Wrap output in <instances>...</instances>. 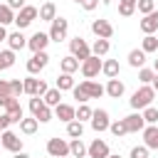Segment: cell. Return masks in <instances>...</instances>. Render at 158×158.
Returning a JSON list of instances; mask_svg holds the SVG:
<instances>
[{
	"mask_svg": "<svg viewBox=\"0 0 158 158\" xmlns=\"http://www.w3.org/2000/svg\"><path fill=\"white\" fill-rule=\"evenodd\" d=\"M109 49H111V44H109V40H104V37H96L94 44H91V54H96V57H106Z\"/></svg>",
	"mask_w": 158,
	"mask_h": 158,
	"instance_id": "d4e9b609",
	"label": "cell"
},
{
	"mask_svg": "<svg viewBox=\"0 0 158 158\" xmlns=\"http://www.w3.org/2000/svg\"><path fill=\"white\" fill-rule=\"evenodd\" d=\"M10 91H12V96H20V94H25V84H22L20 79H12V81H10Z\"/></svg>",
	"mask_w": 158,
	"mask_h": 158,
	"instance_id": "ee69618b",
	"label": "cell"
},
{
	"mask_svg": "<svg viewBox=\"0 0 158 158\" xmlns=\"http://www.w3.org/2000/svg\"><path fill=\"white\" fill-rule=\"evenodd\" d=\"M10 22H15V10L5 2L0 5V25H10Z\"/></svg>",
	"mask_w": 158,
	"mask_h": 158,
	"instance_id": "836d02e7",
	"label": "cell"
},
{
	"mask_svg": "<svg viewBox=\"0 0 158 158\" xmlns=\"http://www.w3.org/2000/svg\"><path fill=\"white\" fill-rule=\"evenodd\" d=\"M79 67H81V62H79L74 54H67V57H62V59H59V69H62V72H67V74H74Z\"/></svg>",
	"mask_w": 158,
	"mask_h": 158,
	"instance_id": "44dd1931",
	"label": "cell"
},
{
	"mask_svg": "<svg viewBox=\"0 0 158 158\" xmlns=\"http://www.w3.org/2000/svg\"><path fill=\"white\" fill-rule=\"evenodd\" d=\"M153 99H156V89L151 86V84H143L141 89H136L133 94H131V106L136 109V111H143L146 106H151L153 104Z\"/></svg>",
	"mask_w": 158,
	"mask_h": 158,
	"instance_id": "6da1fadb",
	"label": "cell"
},
{
	"mask_svg": "<svg viewBox=\"0 0 158 158\" xmlns=\"http://www.w3.org/2000/svg\"><path fill=\"white\" fill-rule=\"evenodd\" d=\"M123 89H126V86H123V81H121V79H116V77H114V79H109V84H106V94H109L111 99H121V96H123Z\"/></svg>",
	"mask_w": 158,
	"mask_h": 158,
	"instance_id": "603a6c76",
	"label": "cell"
},
{
	"mask_svg": "<svg viewBox=\"0 0 158 158\" xmlns=\"http://www.w3.org/2000/svg\"><path fill=\"white\" fill-rule=\"evenodd\" d=\"M131 158H148V146H133Z\"/></svg>",
	"mask_w": 158,
	"mask_h": 158,
	"instance_id": "f6af8a7d",
	"label": "cell"
},
{
	"mask_svg": "<svg viewBox=\"0 0 158 158\" xmlns=\"http://www.w3.org/2000/svg\"><path fill=\"white\" fill-rule=\"evenodd\" d=\"M91 32H94L96 37L111 40V35H114V27H111V22H109V20H94V22H91Z\"/></svg>",
	"mask_w": 158,
	"mask_h": 158,
	"instance_id": "e0dca14e",
	"label": "cell"
},
{
	"mask_svg": "<svg viewBox=\"0 0 158 158\" xmlns=\"http://www.w3.org/2000/svg\"><path fill=\"white\" fill-rule=\"evenodd\" d=\"M136 10H138L141 15H148V12L156 10V0H138V2H136Z\"/></svg>",
	"mask_w": 158,
	"mask_h": 158,
	"instance_id": "8d00e7d4",
	"label": "cell"
},
{
	"mask_svg": "<svg viewBox=\"0 0 158 158\" xmlns=\"http://www.w3.org/2000/svg\"><path fill=\"white\" fill-rule=\"evenodd\" d=\"M7 35H10V32L5 30V25H0V44H2V42H7Z\"/></svg>",
	"mask_w": 158,
	"mask_h": 158,
	"instance_id": "f907efd6",
	"label": "cell"
},
{
	"mask_svg": "<svg viewBox=\"0 0 158 158\" xmlns=\"http://www.w3.org/2000/svg\"><path fill=\"white\" fill-rule=\"evenodd\" d=\"M0 143H2V148H5V151H10V153H20V151H22V138H20L17 133H12L10 128H5V131H2Z\"/></svg>",
	"mask_w": 158,
	"mask_h": 158,
	"instance_id": "8992f818",
	"label": "cell"
},
{
	"mask_svg": "<svg viewBox=\"0 0 158 158\" xmlns=\"http://www.w3.org/2000/svg\"><path fill=\"white\" fill-rule=\"evenodd\" d=\"M54 17H57V5H54V2H49V0H47V2H42V5H40V20L52 22Z\"/></svg>",
	"mask_w": 158,
	"mask_h": 158,
	"instance_id": "cb8c5ba5",
	"label": "cell"
},
{
	"mask_svg": "<svg viewBox=\"0 0 158 158\" xmlns=\"http://www.w3.org/2000/svg\"><path fill=\"white\" fill-rule=\"evenodd\" d=\"M22 84H25V94H30V96H44L47 94V84L42 79H35V74L22 79Z\"/></svg>",
	"mask_w": 158,
	"mask_h": 158,
	"instance_id": "52a82bcc",
	"label": "cell"
},
{
	"mask_svg": "<svg viewBox=\"0 0 158 158\" xmlns=\"http://www.w3.org/2000/svg\"><path fill=\"white\" fill-rule=\"evenodd\" d=\"M57 89H59V91H72V89H74V77L67 74V72H62V74L57 77Z\"/></svg>",
	"mask_w": 158,
	"mask_h": 158,
	"instance_id": "83f0119b",
	"label": "cell"
},
{
	"mask_svg": "<svg viewBox=\"0 0 158 158\" xmlns=\"http://www.w3.org/2000/svg\"><path fill=\"white\" fill-rule=\"evenodd\" d=\"M109 131H111L116 138H121V136H126V133H128V126H126V121L121 118V121H114V123L109 126Z\"/></svg>",
	"mask_w": 158,
	"mask_h": 158,
	"instance_id": "e575fe53",
	"label": "cell"
},
{
	"mask_svg": "<svg viewBox=\"0 0 158 158\" xmlns=\"http://www.w3.org/2000/svg\"><path fill=\"white\" fill-rule=\"evenodd\" d=\"M67 136H69V138H81V136H84V121H79V118L69 121V123H67Z\"/></svg>",
	"mask_w": 158,
	"mask_h": 158,
	"instance_id": "4316f807",
	"label": "cell"
},
{
	"mask_svg": "<svg viewBox=\"0 0 158 158\" xmlns=\"http://www.w3.org/2000/svg\"><path fill=\"white\" fill-rule=\"evenodd\" d=\"M109 158H121V156H111V153H109Z\"/></svg>",
	"mask_w": 158,
	"mask_h": 158,
	"instance_id": "9f6ffc18",
	"label": "cell"
},
{
	"mask_svg": "<svg viewBox=\"0 0 158 158\" xmlns=\"http://www.w3.org/2000/svg\"><path fill=\"white\" fill-rule=\"evenodd\" d=\"M7 47L10 49H22V47H27V37L22 35V30H15V32H10L7 35Z\"/></svg>",
	"mask_w": 158,
	"mask_h": 158,
	"instance_id": "ffe728a7",
	"label": "cell"
},
{
	"mask_svg": "<svg viewBox=\"0 0 158 158\" xmlns=\"http://www.w3.org/2000/svg\"><path fill=\"white\" fill-rule=\"evenodd\" d=\"M118 2H133V5H136V2H138V0H118Z\"/></svg>",
	"mask_w": 158,
	"mask_h": 158,
	"instance_id": "db71d44e",
	"label": "cell"
},
{
	"mask_svg": "<svg viewBox=\"0 0 158 158\" xmlns=\"http://www.w3.org/2000/svg\"><path fill=\"white\" fill-rule=\"evenodd\" d=\"M37 126H40V121H37L35 116H32V118H22V121H20V131H22L25 136H32V133L37 131Z\"/></svg>",
	"mask_w": 158,
	"mask_h": 158,
	"instance_id": "4dcf8cb0",
	"label": "cell"
},
{
	"mask_svg": "<svg viewBox=\"0 0 158 158\" xmlns=\"http://www.w3.org/2000/svg\"><path fill=\"white\" fill-rule=\"evenodd\" d=\"M69 52H72L79 62H84L86 57H91V47H89V44H86V40H84V37H79V35H77L74 40H69Z\"/></svg>",
	"mask_w": 158,
	"mask_h": 158,
	"instance_id": "5b68a950",
	"label": "cell"
},
{
	"mask_svg": "<svg viewBox=\"0 0 158 158\" xmlns=\"http://www.w3.org/2000/svg\"><path fill=\"white\" fill-rule=\"evenodd\" d=\"M74 2H77V5H81V0H74Z\"/></svg>",
	"mask_w": 158,
	"mask_h": 158,
	"instance_id": "6f0895ef",
	"label": "cell"
},
{
	"mask_svg": "<svg viewBox=\"0 0 158 158\" xmlns=\"http://www.w3.org/2000/svg\"><path fill=\"white\" fill-rule=\"evenodd\" d=\"M96 5H99V0H81V7H84L86 12H91V10H96Z\"/></svg>",
	"mask_w": 158,
	"mask_h": 158,
	"instance_id": "c3c4849f",
	"label": "cell"
},
{
	"mask_svg": "<svg viewBox=\"0 0 158 158\" xmlns=\"http://www.w3.org/2000/svg\"><path fill=\"white\" fill-rule=\"evenodd\" d=\"M141 114H143L146 123H158V109H156V106H146Z\"/></svg>",
	"mask_w": 158,
	"mask_h": 158,
	"instance_id": "f35d334b",
	"label": "cell"
},
{
	"mask_svg": "<svg viewBox=\"0 0 158 158\" xmlns=\"http://www.w3.org/2000/svg\"><path fill=\"white\" fill-rule=\"evenodd\" d=\"M153 77H156V69H146V67L138 69V79H141V84H151Z\"/></svg>",
	"mask_w": 158,
	"mask_h": 158,
	"instance_id": "ab89813d",
	"label": "cell"
},
{
	"mask_svg": "<svg viewBox=\"0 0 158 158\" xmlns=\"http://www.w3.org/2000/svg\"><path fill=\"white\" fill-rule=\"evenodd\" d=\"M109 143L106 141H101V138H94L91 143H89V158H109Z\"/></svg>",
	"mask_w": 158,
	"mask_h": 158,
	"instance_id": "5bb4252c",
	"label": "cell"
},
{
	"mask_svg": "<svg viewBox=\"0 0 158 158\" xmlns=\"http://www.w3.org/2000/svg\"><path fill=\"white\" fill-rule=\"evenodd\" d=\"M12 64H15V49L7 47V49L0 52V72H2V69H10Z\"/></svg>",
	"mask_w": 158,
	"mask_h": 158,
	"instance_id": "f1b7e54d",
	"label": "cell"
},
{
	"mask_svg": "<svg viewBox=\"0 0 158 158\" xmlns=\"http://www.w3.org/2000/svg\"><path fill=\"white\" fill-rule=\"evenodd\" d=\"M47 153L52 158H67L69 156V143L64 138H49L47 141Z\"/></svg>",
	"mask_w": 158,
	"mask_h": 158,
	"instance_id": "ba28073f",
	"label": "cell"
},
{
	"mask_svg": "<svg viewBox=\"0 0 158 158\" xmlns=\"http://www.w3.org/2000/svg\"><path fill=\"white\" fill-rule=\"evenodd\" d=\"M153 69H156V72H158V59H156V62H153Z\"/></svg>",
	"mask_w": 158,
	"mask_h": 158,
	"instance_id": "11a10c76",
	"label": "cell"
},
{
	"mask_svg": "<svg viewBox=\"0 0 158 158\" xmlns=\"http://www.w3.org/2000/svg\"><path fill=\"white\" fill-rule=\"evenodd\" d=\"M47 62H49V54H47V52H35V54L27 59V72H30V74H40V72L47 67Z\"/></svg>",
	"mask_w": 158,
	"mask_h": 158,
	"instance_id": "30bf717a",
	"label": "cell"
},
{
	"mask_svg": "<svg viewBox=\"0 0 158 158\" xmlns=\"http://www.w3.org/2000/svg\"><path fill=\"white\" fill-rule=\"evenodd\" d=\"M128 64H131L133 69H141V67L146 64V52H143V49H131V52H128Z\"/></svg>",
	"mask_w": 158,
	"mask_h": 158,
	"instance_id": "484cf974",
	"label": "cell"
},
{
	"mask_svg": "<svg viewBox=\"0 0 158 158\" xmlns=\"http://www.w3.org/2000/svg\"><path fill=\"white\" fill-rule=\"evenodd\" d=\"M7 5H10L12 10H22V7L27 5V2H25V0H7Z\"/></svg>",
	"mask_w": 158,
	"mask_h": 158,
	"instance_id": "681fc988",
	"label": "cell"
},
{
	"mask_svg": "<svg viewBox=\"0 0 158 158\" xmlns=\"http://www.w3.org/2000/svg\"><path fill=\"white\" fill-rule=\"evenodd\" d=\"M49 42H52V40H49V32H35V35L27 40V47H30L32 54H35V52H44Z\"/></svg>",
	"mask_w": 158,
	"mask_h": 158,
	"instance_id": "8fae6325",
	"label": "cell"
},
{
	"mask_svg": "<svg viewBox=\"0 0 158 158\" xmlns=\"http://www.w3.org/2000/svg\"><path fill=\"white\" fill-rule=\"evenodd\" d=\"M86 158H89V156H86Z\"/></svg>",
	"mask_w": 158,
	"mask_h": 158,
	"instance_id": "91938a15",
	"label": "cell"
},
{
	"mask_svg": "<svg viewBox=\"0 0 158 158\" xmlns=\"http://www.w3.org/2000/svg\"><path fill=\"white\" fill-rule=\"evenodd\" d=\"M5 111H7V116L12 118V123H20V121L25 118V114H22V106H20L17 96H10V99H7V104H5Z\"/></svg>",
	"mask_w": 158,
	"mask_h": 158,
	"instance_id": "4fadbf2b",
	"label": "cell"
},
{
	"mask_svg": "<svg viewBox=\"0 0 158 158\" xmlns=\"http://www.w3.org/2000/svg\"><path fill=\"white\" fill-rule=\"evenodd\" d=\"M12 158H30V156H27V153H22V151H20V153H12Z\"/></svg>",
	"mask_w": 158,
	"mask_h": 158,
	"instance_id": "f5cc1de1",
	"label": "cell"
},
{
	"mask_svg": "<svg viewBox=\"0 0 158 158\" xmlns=\"http://www.w3.org/2000/svg\"><path fill=\"white\" fill-rule=\"evenodd\" d=\"M12 96V91H10V81L7 79H0V106L5 109V104H7V99Z\"/></svg>",
	"mask_w": 158,
	"mask_h": 158,
	"instance_id": "d590c367",
	"label": "cell"
},
{
	"mask_svg": "<svg viewBox=\"0 0 158 158\" xmlns=\"http://www.w3.org/2000/svg\"><path fill=\"white\" fill-rule=\"evenodd\" d=\"M42 99H44L47 106H57V104H62V101H59V99H62V91H59L57 86H54V89H47V94H44Z\"/></svg>",
	"mask_w": 158,
	"mask_h": 158,
	"instance_id": "d6a6232c",
	"label": "cell"
},
{
	"mask_svg": "<svg viewBox=\"0 0 158 158\" xmlns=\"http://www.w3.org/2000/svg\"><path fill=\"white\" fill-rule=\"evenodd\" d=\"M143 146H148V151H158V126L148 123L143 128Z\"/></svg>",
	"mask_w": 158,
	"mask_h": 158,
	"instance_id": "2e32d148",
	"label": "cell"
},
{
	"mask_svg": "<svg viewBox=\"0 0 158 158\" xmlns=\"http://www.w3.org/2000/svg\"><path fill=\"white\" fill-rule=\"evenodd\" d=\"M141 49H143L146 54L158 52V37H156V35H146V37H143V42H141Z\"/></svg>",
	"mask_w": 158,
	"mask_h": 158,
	"instance_id": "1f68e13d",
	"label": "cell"
},
{
	"mask_svg": "<svg viewBox=\"0 0 158 158\" xmlns=\"http://www.w3.org/2000/svg\"><path fill=\"white\" fill-rule=\"evenodd\" d=\"M67 32H69V20L54 17L52 20V27H49V40L52 42H62V40H67Z\"/></svg>",
	"mask_w": 158,
	"mask_h": 158,
	"instance_id": "277c9868",
	"label": "cell"
},
{
	"mask_svg": "<svg viewBox=\"0 0 158 158\" xmlns=\"http://www.w3.org/2000/svg\"><path fill=\"white\" fill-rule=\"evenodd\" d=\"M40 106H44V99H42V96H32V99H30V111H32V114H37V111H40Z\"/></svg>",
	"mask_w": 158,
	"mask_h": 158,
	"instance_id": "bcb514c9",
	"label": "cell"
},
{
	"mask_svg": "<svg viewBox=\"0 0 158 158\" xmlns=\"http://www.w3.org/2000/svg\"><path fill=\"white\" fill-rule=\"evenodd\" d=\"M54 116H57L59 121L69 123V121L77 118V109H74L72 104H57V106H54Z\"/></svg>",
	"mask_w": 158,
	"mask_h": 158,
	"instance_id": "ac0fdd59",
	"label": "cell"
},
{
	"mask_svg": "<svg viewBox=\"0 0 158 158\" xmlns=\"http://www.w3.org/2000/svg\"><path fill=\"white\" fill-rule=\"evenodd\" d=\"M79 86L86 91V96H89V99H101V96L106 94V86H101V84H99V81H94V79H84Z\"/></svg>",
	"mask_w": 158,
	"mask_h": 158,
	"instance_id": "7c38bea8",
	"label": "cell"
},
{
	"mask_svg": "<svg viewBox=\"0 0 158 158\" xmlns=\"http://www.w3.org/2000/svg\"><path fill=\"white\" fill-rule=\"evenodd\" d=\"M69 156H74V158H86V156H89V146H84L81 138H72V143H69Z\"/></svg>",
	"mask_w": 158,
	"mask_h": 158,
	"instance_id": "7402d4cb",
	"label": "cell"
},
{
	"mask_svg": "<svg viewBox=\"0 0 158 158\" xmlns=\"http://www.w3.org/2000/svg\"><path fill=\"white\" fill-rule=\"evenodd\" d=\"M101 72H104L109 79L118 77V59H104V67H101Z\"/></svg>",
	"mask_w": 158,
	"mask_h": 158,
	"instance_id": "f546056e",
	"label": "cell"
},
{
	"mask_svg": "<svg viewBox=\"0 0 158 158\" xmlns=\"http://www.w3.org/2000/svg\"><path fill=\"white\" fill-rule=\"evenodd\" d=\"M10 123H12V118L7 116V111L0 116V131H5V128H10Z\"/></svg>",
	"mask_w": 158,
	"mask_h": 158,
	"instance_id": "7dc6e473",
	"label": "cell"
},
{
	"mask_svg": "<svg viewBox=\"0 0 158 158\" xmlns=\"http://www.w3.org/2000/svg\"><path fill=\"white\" fill-rule=\"evenodd\" d=\"M72 94H74V99L79 101V104H86L89 101V96H86V91L79 86V84H74V89H72Z\"/></svg>",
	"mask_w": 158,
	"mask_h": 158,
	"instance_id": "7bdbcfd3",
	"label": "cell"
},
{
	"mask_svg": "<svg viewBox=\"0 0 158 158\" xmlns=\"http://www.w3.org/2000/svg\"><path fill=\"white\" fill-rule=\"evenodd\" d=\"M151 86L156 89V94H158V72H156V77H153V81H151Z\"/></svg>",
	"mask_w": 158,
	"mask_h": 158,
	"instance_id": "816d5d0a",
	"label": "cell"
},
{
	"mask_svg": "<svg viewBox=\"0 0 158 158\" xmlns=\"http://www.w3.org/2000/svg\"><path fill=\"white\" fill-rule=\"evenodd\" d=\"M37 17H40V7H35V5H25L22 10H17V15H15V25H17V30H25V27H30Z\"/></svg>",
	"mask_w": 158,
	"mask_h": 158,
	"instance_id": "7a4b0ae2",
	"label": "cell"
},
{
	"mask_svg": "<svg viewBox=\"0 0 158 158\" xmlns=\"http://www.w3.org/2000/svg\"><path fill=\"white\" fill-rule=\"evenodd\" d=\"M32 116H35L40 123H47V121H52V111H49V106H47V104H44V106H40V111H37V114H32Z\"/></svg>",
	"mask_w": 158,
	"mask_h": 158,
	"instance_id": "74e56055",
	"label": "cell"
},
{
	"mask_svg": "<svg viewBox=\"0 0 158 158\" xmlns=\"http://www.w3.org/2000/svg\"><path fill=\"white\" fill-rule=\"evenodd\" d=\"M123 121H126V126H128V133H138V131L146 128V118H143L141 111H138V114H128Z\"/></svg>",
	"mask_w": 158,
	"mask_h": 158,
	"instance_id": "d6986e66",
	"label": "cell"
},
{
	"mask_svg": "<svg viewBox=\"0 0 158 158\" xmlns=\"http://www.w3.org/2000/svg\"><path fill=\"white\" fill-rule=\"evenodd\" d=\"M136 12V5L133 2H118V15L121 17H131Z\"/></svg>",
	"mask_w": 158,
	"mask_h": 158,
	"instance_id": "b9f144b4",
	"label": "cell"
},
{
	"mask_svg": "<svg viewBox=\"0 0 158 158\" xmlns=\"http://www.w3.org/2000/svg\"><path fill=\"white\" fill-rule=\"evenodd\" d=\"M91 114H94V109H89L86 104H79V109H77V118L79 121H91Z\"/></svg>",
	"mask_w": 158,
	"mask_h": 158,
	"instance_id": "60d3db41",
	"label": "cell"
},
{
	"mask_svg": "<svg viewBox=\"0 0 158 158\" xmlns=\"http://www.w3.org/2000/svg\"><path fill=\"white\" fill-rule=\"evenodd\" d=\"M0 148H2V143H0Z\"/></svg>",
	"mask_w": 158,
	"mask_h": 158,
	"instance_id": "680465c9",
	"label": "cell"
},
{
	"mask_svg": "<svg viewBox=\"0 0 158 158\" xmlns=\"http://www.w3.org/2000/svg\"><path fill=\"white\" fill-rule=\"evenodd\" d=\"M138 27H141V32H143V35H153V32L158 30V10H153V12L143 15V20L138 22Z\"/></svg>",
	"mask_w": 158,
	"mask_h": 158,
	"instance_id": "9a60e30c",
	"label": "cell"
},
{
	"mask_svg": "<svg viewBox=\"0 0 158 158\" xmlns=\"http://www.w3.org/2000/svg\"><path fill=\"white\" fill-rule=\"evenodd\" d=\"M101 67H104V62H101V57H96V54H91V57H86L84 62H81V77L84 79H94V77H99V72H101Z\"/></svg>",
	"mask_w": 158,
	"mask_h": 158,
	"instance_id": "3957f363",
	"label": "cell"
},
{
	"mask_svg": "<svg viewBox=\"0 0 158 158\" xmlns=\"http://www.w3.org/2000/svg\"><path fill=\"white\" fill-rule=\"evenodd\" d=\"M91 128L96 131V133H101V131H109V126H111V121H109V111H104V109H94V114H91Z\"/></svg>",
	"mask_w": 158,
	"mask_h": 158,
	"instance_id": "9c48e42d",
	"label": "cell"
}]
</instances>
